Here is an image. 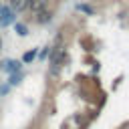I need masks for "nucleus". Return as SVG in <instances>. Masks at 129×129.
I'll return each instance as SVG.
<instances>
[{
  "label": "nucleus",
  "instance_id": "2",
  "mask_svg": "<svg viewBox=\"0 0 129 129\" xmlns=\"http://www.w3.org/2000/svg\"><path fill=\"white\" fill-rule=\"evenodd\" d=\"M12 10H8V8H0V24L2 26H6V24H10L12 22Z\"/></svg>",
  "mask_w": 129,
  "mask_h": 129
},
{
  "label": "nucleus",
  "instance_id": "6",
  "mask_svg": "<svg viewBox=\"0 0 129 129\" xmlns=\"http://www.w3.org/2000/svg\"><path fill=\"white\" fill-rule=\"evenodd\" d=\"M34 56H36V52H34V50H28V52H26V54L22 56V60H24V62H30V60H32Z\"/></svg>",
  "mask_w": 129,
  "mask_h": 129
},
{
  "label": "nucleus",
  "instance_id": "7",
  "mask_svg": "<svg viewBox=\"0 0 129 129\" xmlns=\"http://www.w3.org/2000/svg\"><path fill=\"white\" fill-rule=\"evenodd\" d=\"M16 32H18L20 36H24V34H26V26H24V24H16Z\"/></svg>",
  "mask_w": 129,
  "mask_h": 129
},
{
  "label": "nucleus",
  "instance_id": "8",
  "mask_svg": "<svg viewBox=\"0 0 129 129\" xmlns=\"http://www.w3.org/2000/svg\"><path fill=\"white\" fill-rule=\"evenodd\" d=\"M79 10H83V12H89V14H91V12H93V10H91V8H89V6H85V4H83V6H81V4H79Z\"/></svg>",
  "mask_w": 129,
  "mask_h": 129
},
{
  "label": "nucleus",
  "instance_id": "5",
  "mask_svg": "<svg viewBox=\"0 0 129 129\" xmlns=\"http://www.w3.org/2000/svg\"><path fill=\"white\" fill-rule=\"evenodd\" d=\"M36 20H38L40 24H44V22H48V20H50V14H48V12H42V10H40V12H38V18H36Z\"/></svg>",
  "mask_w": 129,
  "mask_h": 129
},
{
  "label": "nucleus",
  "instance_id": "9",
  "mask_svg": "<svg viewBox=\"0 0 129 129\" xmlns=\"http://www.w3.org/2000/svg\"><path fill=\"white\" fill-rule=\"evenodd\" d=\"M0 46H2V38H0Z\"/></svg>",
  "mask_w": 129,
  "mask_h": 129
},
{
  "label": "nucleus",
  "instance_id": "4",
  "mask_svg": "<svg viewBox=\"0 0 129 129\" xmlns=\"http://www.w3.org/2000/svg\"><path fill=\"white\" fill-rule=\"evenodd\" d=\"M4 69H6L8 73H14V71L18 73V71H20V62H14V60H6V62H4Z\"/></svg>",
  "mask_w": 129,
  "mask_h": 129
},
{
  "label": "nucleus",
  "instance_id": "1",
  "mask_svg": "<svg viewBox=\"0 0 129 129\" xmlns=\"http://www.w3.org/2000/svg\"><path fill=\"white\" fill-rule=\"evenodd\" d=\"M46 2H48V0H28V2H26V6H28L32 12H40V10H44Z\"/></svg>",
  "mask_w": 129,
  "mask_h": 129
},
{
  "label": "nucleus",
  "instance_id": "3",
  "mask_svg": "<svg viewBox=\"0 0 129 129\" xmlns=\"http://www.w3.org/2000/svg\"><path fill=\"white\" fill-rule=\"evenodd\" d=\"M26 2H28V0H10L12 12H22V10L26 8Z\"/></svg>",
  "mask_w": 129,
  "mask_h": 129
}]
</instances>
